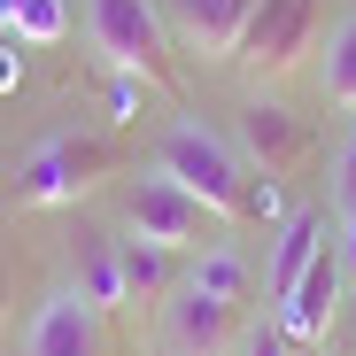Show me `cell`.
<instances>
[{"instance_id":"obj_8","label":"cell","mask_w":356,"mask_h":356,"mask_svg":"<svg viewBox=\"0 0 356 356\" xmlns=\"http://www.w3.org/2000/svg\"><path fill=\"white\" fill-rule=\"evenodd\" d=\"M241 302H217V294L202 286H178L163 302V348L170 356H232V341H241Z\"/></svg>"},{"instance_id":"obj_17","label":"cell","mask_w":356,"mask_h":356,"mask_svg":"<svg viewBox=\"0 0 356 356\" xmlns=\"http://www.w3.org/2000/svg\"><path fill=\"white\" fill-rule=\"evenodd\" d=\"M333 225H356V147H348L341 170H333Z\"/></svg>"},{"instance_id":"obj_18","label":"cell","mask_w":356,"mask_h":356,"mask_svg":"<svg viewBox=\"0 0 356 356\" xmlns=\"http://www.w3.org/2000/svg\"><path fill=\"white\" fill-rule=\"evenodd\" d=\"M0 318H8V271H0Z\"/></svg>"},{"instance_id":"obj_6","label":"cell","mask_w":356,"mask_h":356,"mask_svg":"<svg viewBox=\"0 0 356 356\" xmlns=\"http://www.w3.org/2000/svg\"><path fill=\"white\" fill-rule=\"evenodd\" d=\"M124 217H132V241H155V248H194L202 232L217 225L186 186H178V178H163V170H147L140 186H132V202H124Z\"/></svg>"},{"instance_id":"obj_2","label":"cell","mask_w":356,"mask_h":356,"mask_svg":"<svg viewBox=\"0 0 356 356\" xmlns=\"http://www.w3.org/2000/svg\"><path fill=\"white\" fill-rule=\"evenodd\" d=\"M116 170H124L116 140H101V132H54V140H39V147L24 155L16 202H24V209H70V202L101 194Z\"/></svg>"},{"instance_id":"obj_10","label":"cell","mask_w":356,"mask_h":356,"mask_svg":"<svg viewBox=\"0 0 356 356\" xmlns=\"http://www.w3.org/2000/svg\"><path fill=\"white\" fill-rule=\"evenodd\" d=\"M318 248H325V209H286V217H279V241H271V279H264L271 310L302 286V271L318 264Z\"/></svg>"},{"instance_id":"obj_13","label":"cell","mask_w":356,"mask_h":356,"mask_svg":"<svg viewBox=\"0 0 356 356\" xmlns=\"http://www.w3.org/2000/svg\"><path fill=\"white\" fill-rule=\"evenodd\" d=\"M124 286H132V310H163L170 302V248L155 241H124Z\"/></svg>"},{"instance_id":"obj_4","label":"cell","mask_w":356,"mask_h":356,"mask_svg":"<svg viewBox=\"0 0 356 356\" xmlns=\"http://www.w3.org/2000/svg\"><path fill=\"white\" fill-rule=\"evenodd\" d=\"M310 31H318V0H256V16H248L241 47H232V63H241L256 86L286 78L310 54Z\"/></svg>"},{"instance_id":"obj_14","label":"cell","mask_w":356,"mask_h":356,"mask_svg":"<svg viewBox=\"0 0 356 356\" xmlns=\"http://www.w3.org/2000/svg\"><path fill=\"white\" fill-rule=\"evenodd\" d=\"M0 31H16L31 47H54L70 31V16H63V0H0Z\"/></svg>"},{"instance_id":"obj_11","label":"cell","mask_w":356,"mask_h":356,"mask_svg":"<svg viewBox=\"0 0 356 356\" xmlns=\"http://www.w3.org/2000/svg\"><path fill=\"white\" fill-rule=\"evenodd\" d=\"M248 16H256V0H170L178 39H186L202 63H209V54H232V47H241Z\"/></svg>"},{"instance_id":"obj_3","label":"cell","mask_w":356,"mask_h":356,"mask_svg":"<svg viewBox=\"0 0 356 356\" xmlns=\"http://www.w3.org/2000/svg\"><path fill=\"white\" fill-rule=\"evenodd\" d=\"M93 54H101L108 70L140 78L147 93H178L170 31L155 16V0H93Z\"/></svg>"},{"instance_id":"obj_5","label":"cell","mask_w":356,"mask_h":356,"mask_svg":"<svg viewBox=\"0 0 356 356\" xmlns=\"http://www.w3.org/2000/svg\"><path fill=\"white\" fill-rule=\"evenodd\" d=\"M341 294H348V264H341V241H325V248H318V264L302 271V286H294L271 318H279V333H286V341L325 348V341H333V325H341Z\"/></svg>"},{"instance_id":"obj_12","label":"cell","mask_w":356,"mask_h":356,"mask_svg":"<svg viewBox=\"0 0 356 356\" xmlns=\"http://www.w3.org/2000/svg\"><path fill=\"white\" fill-rule=\"evenodd\" d=\"M78 294L116 318V310H132V286H124V241H108V232H86L78 241Z\"/></svg>"},{"instance_id":"obj_15","label":"cell","mask_w":356,"mask_h":356,"mask_svg":"<svg viewBox=\"0 0 356 356\" xmlns=\"http://www.w3.org/2000/svg\"><path fill=\"white\" fill-rule=\"evenodd\" d=\"M186 286H202V294H217V302H241V310H248V264L232 256V248H202V264H194Z\"/></svg>"},{"instance_id":"obj_9","label":"cell","mask_w":356,"mask_h":356,"mask_svg":"<svg viewBox=\"0 0 356 356\" xmlns=\"http://www.w3.org/2000/svg\"><path fill=\"white\" fill-rule=\"evenodd\" d=\"M24 356H108V318L86 302L78 286H54L39 302V318H31Z\"/></svg>"},{"instance_id":"obj_1","label":"cell","mask_w":356,"mask_h":356,"mask_svg":"<svg viewBox=\"0 0 356 356\" xmlns=\"http://www.w3.org/2000/svg\"><path fill=\"white\" fill-rule=\"evenodd\" d=\"M155 170H163V178H178V186H186L217 225H264V217H286V202H279L271 178H256V170H248V155H232L209 124H194V116H178V124L163 132Z\"/></svg>"},{"instance_id":"obj_7","label":"cell","mask_w":356,"mask_h":356,"mask_svg":"<svg viewBox=\"0 0 356 356\" xmlns=\"http://www.w3.org/2000/svg\"><path fill=\"white\" fill-rule=\"evenodd\" d=\"M241 155H248V170L256 178H294L310 155H318V140H310V124L294 116L286 101H248L241 108Z\"/></svg>"},{"instance_id":"obj_16","label":"cell","mask_w":356,"mask_h":356,"mask_svg":"<svg viewBox=\"0 0 356 356\" xmlns=\"http://www.w3.org/2000/svg\"><path fill=\"white\" fill-rule=\"evenodd\" d=\"M325 93L356 108V16H348V24L333 31V47H325Z\"/></svg>"}]
</instances>
